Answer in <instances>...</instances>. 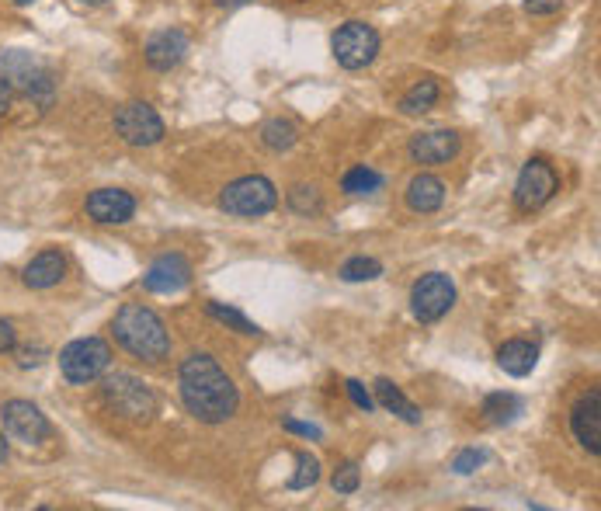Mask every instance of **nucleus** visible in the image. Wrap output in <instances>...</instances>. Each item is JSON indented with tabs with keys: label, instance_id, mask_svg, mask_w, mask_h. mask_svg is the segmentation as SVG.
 I'll list each match as a JSON object with an SVG mask.
<instances>
[{
	"label": "nucleus",
	"instance_id": "obj_31",
	"mask_svg": "<svg viewBox=\"0 0 601 511\" xmlns=\"http://www.w3.org/2000/svg\"><path fill=\"white\" fill-rule=\"evenodd\" d=\"M344 390H348L351 404H355L358 411H376V397H372V393L365 390V386L358 383V379H348V383H344Z\"/></svg>",
	"mask_w": 601,
	"mask_h": 511
},
{
	"label": "nucleus",
	"instance_id": "obj_13",
	"mask_svg": "<svg viewBox=\"0 0 601 511\" xmlns=\"http://www.w3.org/2000/svg\"><path fill=\"white\" fill-rule=\"evenodd\" d=\"M84 213L98 226H122L136 216V199L126 188H98V192L87 195Z\"/></svg>",
	"mask_w": 601,
	"mask_h": 511
},
{
	"label": "nucleus",
	"instance_id": "obj_15",
	"mask_svg": "<svg viewBox=\"0 0 601 511\" xmlns=\"http://www.w3.org/2000/svg\"><path fill=\"white\" fill-rule=\"evenodd\" d=\"M192 282V261L185 254H164L157 258L143 275V289L157 292V296H171V292H181Z\"/></svg>",
	"mask_w": 601,
	"mask_h": 511
},
{
	"label": "nucleus",
	"instance_id": "obj_24",
	"mask_svg": "<svg viewBox=\"0 0 601 511\" xmlns=\"http://www.w3.org/2000/svg\"><path fill=\"white\" fill-rule=\"evenodd\" d=\"M258 136H261V146H265V150L285 153V150H292V146H296L299 129H296V122H289V119H268L265 126H261Z\"/></svg>",
	"mask_w": 601,
	"mask_h": 511
},
{
	"label": "nucleus",
	"instance_id": "obj_10",
	"mask_svg": "<svg viewBox=\"0 0 601 511\" xmlns=\"http://www.w3.org/2000/svg\"><path fill=\"white\" fill-rule=\"evenodd\" d=\"M456 306V282L445 272H428L410 289V310L421 324H435Z\"/></svg>",
	"mask_w": 601,
	"mask_h": 511
},
{
	"label": "nucleus",
	"instance_id": "obj_11",
	"mask_svg": "<svg viewBox=\"0 0 601 511\" xmlns=\"http://www.w3.org/2000/svg\"><path fill=\"white\" fill-rule=\"evenodd\" d=\"M0 421H4V435L14 438V442H25V445H39L53 435V425L49 418L32 404V400H7L0 407Z\"/></svg>",
	"mask_w": 601,
	"mask_h": 511
},
{
	"label": "nucleus",
	"instance_id": "obj_21",
	"mask_svg": "<svg viewBox=\"0 0 601 511\" xmlns=\"http://www.w3.org/2000/svg\"><path fill=\"white\" fill-rule=\"evenodd\" d=\"M438 98H442V84H438L435 77H424L400 98V112L403 115H424L438 105Z\"/></svg>",
	"mask_w": 601,
	"mask_h": 511
},
{
	"label": "nucleus",
	"instance_id": "obj_12",
	"mask_svg": "<svg viewBox=\"0 0 601 511\" xmlns=\"http://www.w3.org/2000/svg\"><path fill=\"white\" fill-rule=\"evenodd\" d=\"M459 146H463V140H459L456 129H428V133L410 136L407 153L421 167H442L449 160H456Z\"/></svg>",
	"mask_w": 601,
	"mask_h": 511
},
{
	"label": "nucleus",
	"instance_id": "obj_3",
	"mask_svg": "<svg viewBox=\"0 0 601 511\" xmlns=\"http://www.w3.org/2000/svg\"><path fill=\"white\" fill-rule=\"evenodd\" d=\"M101 400L108 411L126 421H153V414H157V393L133 372H105L101 376Z\"/></svg>",
	"mask_w": 601,
	"mask_h": 511
},
{
	"label": "nucleus",
	"instance_id": "obj_5",
	"mask_svg": "<svg viewBox=\"0 0 601 511\" xmlns=\"http://www.w3.org/2000/svg\"><path fill=\"white\" fill-rule=\"evenodd\" d=\"M112 369V345L105 338H77L60 352V372L73 386L98 383Z\"/></svg>",
	"mask_w": 601,
	"mask_h": 511
},
{
	"label": "nucleus",
	"instance_id": "obj_19",
	"mask_svg": "<svg viewBox=\"0 0 601 511\" xmlns=\"http://www.w3.org/2000/svg\"><path fill=\"white\" fill-rule=\"evenodd\" d=\"M535 362H539V348L532 345V341L525 338H511L504 341L501 348H497V365H501L508 376L515 379H525L529 372L535 369Z\"/></svg>",
	"mask_w": 601,
	"mask_h": 511
},
{
	"label": "nucleus",
	"instance_id": "obj_6",
	"mask_svg": "<svg viewBox=\"0 0 601 511\" xmlns=\"http://www.w3.org/2000/svg\"><path fill=\"white\" fill-rule=\"evenodd\" d=\"M219 206L230 216H268L278 206V188L265 174H244L219 192Z\"/></svg>",
	"mask_w": 601,
	"mask_h": 511
},
{
	"label": "nucleus",
	"instance_id": "obj_35",
	"mask_svg": "<svg viewBox=\"0 0 601 511\" xmlns=\"http://www.w3.org/2000/svg\"><path fill=\"white\" fill-rule=\"evenodd\" d=\"M14 348H18V331H14L11 320L0 317V355L14 352Z\"/></svg>",
	"mask_w": 601,
	"mask_h": 511
},
{
	"label": "nucleus",
	"instance_id": "obj_17",
	"mask_svg": "<svg viewBox=\"0 0 601 511\" xmlns=\"http://www.w3.org/2000/svg\"><path fill=\"white\" fill-rule=\"evenodd\" d=\"M403 199H407L410 213H421V216L438 213V209L445 206V181L435 178V174H414V178L407 181Z\"/></svg>",
	"mask_w": 601,
	"mask_h": 511
},
{
	"label": "nucleus",
	"instance_id": "obj_32",
	"mask_svg": "<svg viewBox=\"0 0 601 511\" xmlns=\"http://www.w3.org/2000/svg\"><path fill=\"white\" fill-rule=\"evenodd\" d=\"M14 352H18V365L21 369H32V365H42L46 362V348L42 345H35V348H14Z\"/></svg>",
	"mask_w": 601,
	"mask_h": 511
},
{
	"label": "nucleus",
	"instance_id": "obj_7",
	"mask_svg": "<svg viewBox=\"0 0 601 511\" xmlns=\"http://www.w3.org/2000/svg\"><path fill=\"white\" fill-rule=\"evenodd\" d=\"M331 53L341 70H365L379 56V32L369 21H344L331 35Z\"/></svg>",
	"mask_w": 601,
	"mask_h": 511
},
{
	"label": "nucleus",
	"instance_id": "obj_30",
	"mask_svg": "<svg viewBox=\"0 0 601 511\" xmlns=\"http://www.w3.org/2000/svg\"><path fill=\"white\" fill-rule=\"evenodd\" d=\"M483 463H487V452L483 449H463L456 459H452V470H456L459 477H469V473H476Z\"/></svg>",
	"mask_w": 601,
	"mask_h": 511
},
{
	"label": "nucleus",
	"instance_id": "obj_8",
	"mask_svg": "<svg viewBox=\"0 0 601 511\" xmlns=\"http://www.w3.org/2000/svg\"><path fill=\"white\" fill-rule=\"evenodd\" d=\"M556 192H560V174H556V167L549 164L546 157H532L515 181V206L522 209V213H539L542 206H549V202L556 199Z\"/></svg>",
	"mask_w": 601,
	"mask_h": 511
},
{
	"label": "nucleus",
	"instance_id": "obj_1",
	"mask_svg": "<svg viewBox=\"0 0 601 511\" xmlns=\"http://www.w3.org/2000/svg\"><path fill=\"white\" fill-rule=\"evenodd\" d=\"M178 393L185 411L202 425H223L240 407L237 383L209 352H192L178 365Z\"/></svg>",
	"mask_w": 601,
	"mask_h": 511
},
{
	"label": "nucleus",
	"instance_id": "obj_22",
	"mask_svg": "<svg viewBox=\"0 0 601 511\" xmlns=\"http://www.w3.org/2000/svg\"><path fill=\"white\" fill-rule=\"evenodd\" d=\"M522 411H525V404H522V397H515V393L501 390V393H487V397H483V418L497 428L511 425Z\"/></svg>",
	"mask_w": 601,
	"mask_h": 511
},
{
	"label": "nucleus",
	"instance_id": "obj_4",
	"mask_svg": "<svg viewBox=\"0 0 601 511\" xmlns=\"http://www.w3.org/2000/svg\"><path fill=\"white\" fill-rule=\"evenodd\" d=\"M0 77H4L14 91L28 94L35 105L42 108L53 105V91H56L53 73H49L46 63H39L32 53H25V49H7V53H0Z\"/></svg>",
	"mask_w": 601,
	"mask_h": 511
},
{
	"label": "nucleus",
	"instance_id": "obj_39",
	"mask_svg": "<svg viewBox=\"0 0 601 511\" xmlns=\"http://www.w3.org/2000/svg\"><path fill=\"white\" fill-rule=\"evenodd\" d=\"M77 4H84V7H101V4H108V0H77Z\"/></svg>",
	"mask_w": 601,
	"mask_h": 511
},
{
	"label": "nucleus",
	"instance_id": "obj_2",
	"mask_svg": "<svg viewBox=\"0 0 601 511\" xmlns=\"http://www.w3.org/2000/svg\"><path fill=\"white\" fill-rule=\"evenodd\" d=\"M112 334L119 348H126L133 359L160 365L171 355V334L167 324L160 320L157 310L143 303H122L112 317Z\"/></svg>",
	"mask_w": 601,
	"mask_h": 511
},
{
	"label": "nucleus",
	"instance_id": "obj_27",
	"mask_svg": "<svg viewBox=\"0 0 601 511\" xmlns=\"http://www.w3.org/2000/svg\"><path fill=\"white\" fill-rule=\"evenodd\" d=\"M337 275H341L344 282H376L379 275H383V265H379L376 258H365V254H358V258L344 261Z\"/></svg>",
	"mask_w": 601,
	"mask_h": 511
},
{
	"label": "nucleus",
	"instance_id": "obj_14",
	"mask_svg": "<svg viewBox=\"0 0 601 511\" xmlns=\"http://www.w3.org/2000/svg\"><path fill=\"white\" fill-rule=\"evenodd\" d=\"M570 432L588 456H601V390H588L570 411Z\"/></svg>",
	"mask_w": 601,
	"mask_h": 511
},
{
	"label": "nucleus",
	"instance_id": "obj_33",
	"mask_svg": "<svg viewBox=\"0 0 601 511\" xmlns=\"http://www.w3.org/2000/svg\"><path fill=\"white\" fill-rule=\"evenodd\" d=\"M282 428H285V432H292V435L317 438V442H320V438H324V432H320L317 425H306V421H296V418H285V421H282Z\"/></svg>",
	"mask_w": 601,
	"mask_h": 511
},
{
	"label": "nucleus",
	"instance_id": "obj_23",
	"mask_svg": "<svg viewBox=\"0 0 601 511\" xmlns=\"http://www.w3.org/2000/svg\"><path fill=\"white\" fill-rule=\"evenodd\" d=\"M205 313H209L212 320H219L223 327H230V331L244 334V338H261V334H265L251 317H244L237 306H226V303H216V299H212V303H205Z\"/></svg>",
	"mask_w": 601,
	"mask_h": 511
},
{
	"label": "nucleus",
	"instance_id": "obj_26",
	"mask_svg": "<svg viewBox=\"0 0 601 511\" xmlns=\"http://www.w3.org/2000/svg\"><path fill=\"white\" fill-rule=\"evenodd\" d=\"M285 202H289V209H292V213H299V216H317L320 209H324V195H320L317 185H296V188H289Z\"/></svg>",
	"mask_w": 601,
	"mask_h": 511
},
{
	"label": "nucleus",
	"instance_id": "obj_37",
	"mask_svg": "<svg viewBox=\"0 0 601 511\" xmlns=\"http://www.w3.org/2000/svg\"><path fill=\"white\" fill-rule=\"evenodd\" d=\"M247 4H254V0H216V7H223V11H237V7Z\"/></svg>",
	"mask_w": 601,
	"mask_h": 511
},
{
	"label": "nucleus",
	"instance_id": "obj_25",
	"mask_svg": "<svg viewBox=\"0 0 601 511\" xmlns=\"http://www.w3.org/2000/svg\"><path fill=\"white\" fill-rule=\"evenodd\" d=\"M379 188H383V174L372 171V167H365V164H355L341 178L344 195H372V192H379Z\"/></svg>",
	"mask_w": 601,
	"mask_h": 511
},
{
	"label": "nucleus",
	"instance_id": "obj_16",
	"mask_svg": "<svg viewBox=\"0 0 601 511\" xmlns=\"http://www.w3.org/2000/svg\"><path fill=\"white\" fill-rule=\"evenodd\" d=\"M143 56H146V67L150 70H157V73L174 70L188 56V35L181 32V28H164V32L146 39Z\"/></svg>",
	"mask_w": 601,
	"mask_h": 511
},
{
	"label": "nucleus",
	"instance_id": "obj_9",
	"mask_svg": "<svg viewBox=\"0 0 601 511\" xmlns=\"http://www.w3.org/2000/svg\"><path fill=\"white\" fill-rule=\"evenodd\" d=\"M115 136L129 146H157L164 140V119L157 115V108L146 101H126L112 119Z\"/></svg>",
	"mask_w": 601,
	"mask_h": 511
},
{
	"label": "nucleus",
	"instance_id": "obj_29",
	"mask_svg": "<svg viewBox=\"0 0 601 511\" xmlns=\"http://www.w3.org/2000/svg\"><path fill=\"white\" fill-rule=\"evenodd\" d=\"M331 487H334V494H355L358 487H362V470H358V463L337 466L331 477Z\"/></svg>",
	"mask_w": 601,
	"mask_h": 511
},
{
	"label": "nucleus",
	"instance_id": "obj_38",
	"mask_svg": "<svg viewBox=\"0 0 601 511\" xmlns=\"http://www.w3.org/2000/svg\"><path fill=\"white\" fill-rule=\"evenodd\" d=\"M7 456H11V442H7V435L0 432V466L7 463Z\"/></svg>",
	"mask_w": 601,
	"mask_h": 511
},
{
	"label": "nucleus",
	"instance_id": "obj_18",
	"mask_svg": "<svg viewBox=\"0 0 601 511\" xmlns=\"http://www.w3.org/2000/svg\"><path fill=\"white\" fill-rule=\"evenodd\" d=\"M63 275H67V258L49 247V251H39L28 261L25 272H21V282H25L28 289H53L63 282Z\"/></svg>",
	"mask_w": 601,
	"mask_h": 511
},
{
	"label": "nucleus",
	"instance_id": "obj_40",
	"mask_svg": "<svg viewBox=\"0 0 601 511\" xmlns=\"http://www.w3.org/2000/svg\"><path fill=\"white\" fill-rule=\"evenodd\" d=\"M11 4H14V7H28L32 0H11Z\"/></svg>",
	"mask_w": 601,
	"mask_h": 511
},
{
	"label": "nucleus",
	"instance_id": "obj_28",
	"mask_svg": "<svg viewBox=\"0 0 601 511\" xmlns=\"http://www.w3.org/2000/svg\"><path fill=\"white\" fill-rule=\"evenodd\" d=\"M320 480V459L310 452H296V473L289 480V491H310Z\"/></svg>",
	"mask_w": 601,
	"mask_h": 511
},
{
	"label": "nucleus",
	"instance_id": "obj_34",
	"mask_svg": "<svg viewBox=\"0 0 601 511\" xmlns=\"http://www.w3.org/2000/svg\"><path fill=\"white\" fill-rule=\"evenodd\" d=\"M525 11L535 14V18H546V14H556L563 7V0H525Z\"/></svg>",
	"mask_w": 601,
	"mask_h": 511
},
{
	"label": "nucleus",
	"instance_id": "obj_36",
	"mask_svg": "<svg viewBox=\"0 0 601 511\" xmlns=\"http://www.w3.org/2000/svg\"><path fill=\"white\" fill-rule=\"evenodd\" d=\"M11 101H14V87L7 84L4 77H0V122H4L7 112H11Z\"/></svg>",
	"mask_w": 601,
	"mask_h": 511
},
{
	"label": "nucleus",
	"instance_id": "obj_20",
	"mask_svg": "<svg viewBox=\"0 0 601 511\" xmlns=\"http://www.w3.org/2000/svg\"><path fill=\"white\" fill-rule=\"evenodd\" d=\"M372 390H376V404H379V407H386V411H390V414H397V418H400V421H407V425H421V407L410 404V400L403 397L400 386L393 383V379L379 376Z\"/></svg>",
	"mask_w": 601,
	"mask_h": 511
}]
</instances>
